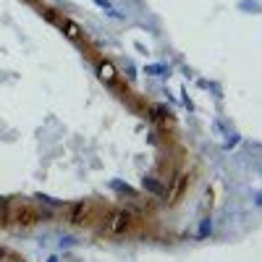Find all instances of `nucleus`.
I'll list each match as a JSON object with an SVG mask.
<instances>
[{"instance_id": "423d86ee", "label": "nucleus", "mask_w": 262, "mask_h": 262, "mask_svg": "<svg viewBox=\"0 0 262 262\" xmlns=\"http://www.w3.org/2000/svg\"><path fill=\"white\" fill-rule=\"evenodd\" d=\"M142 184H144V189H147V192H152V194H157V196H160V194H163V186H160V184H157L155 179H144Z\"/></svg>"}, {"instance_id": "7ed1b4c3", "label": "nucleus", "mask_w": 262, "mask_h": 262, "mask_svg": "<svg viewBox=\"0 0 262 262\" xmlns=\"http://www.w3.org/2000/svg\"><path fill=\"white\" fill-rule=\"evenodd\" d=\"M186 181H189V179H186V173H179V176H176V179H173V186H171V192H168V202H176V199H179V196L184 194Z\"/></svg>"}, {"instance_id": "f03ea898", "label": "nucleus", "mask_w": 262, "mask_h": 262, "mask_svg": "<svg viewBox=\"0 0 262 262\" xmlns=\"http://www.w3.org/2000/svg\"><path fill=\"white\" fill-rule=\"evenodd\" d=\"M89 212H92V204L89 202H76L68 207V220L76 223V226H81V223H89Z\"/></svg>"}, {"instance_id": "0eeeda50", "label": "nucleus", "mask_w": 262, "mask_h": 262, "mask_svg": "<svg viewBox=\"0 0 262 262\" xmlns=\"http://www.w3.org/2000/svg\"><path fill=\"white\" fill-rule=\"evenodd\" d=\"M66 34H68V37H79V26H73V24H66Z\"/></svg>"}, {"instance_id": "39448f33", "label": "nucleus", "mask_w": 262, "mask_h": 262, "mask_svg": "<svg viewBox=\"0 0 262 262\" xmlns=\"http://www.w3.org/2000/svg\"><path fill=\"white\" fill-rule=\"evenodd\" d=\"M100 76L113 84V81H116V68H113L110 63H102V66H100Z\"/></svg>"}, {"instance_id": "20e7f679", "label": "nucleus", "mask_w": 262, "mask_h": 262, "mask_svg": "<svg viewBox=\"0 0 262 262\" xmlns=\"http://www.w3.org/2000/svg\"><path fill=\"white\" fill-rule=\"evenodd\" d=\"M45 215V212H42ZM40 212H37L34 207H18V223H24V226H32V223H37L42 218Z\"/></svg>"}, {"instance_id": "f257e3e1", "label": "nucleus", "mask_w": 262, "mask_h": 262, "mask_svg": "<svg viewBox=\"0 0 262 262\" xmlns=\"http://www.w3.org/2000/svg\"><path fill=\"white\" fill-rule=\"evenodd\" d=\"M131 215L129 210H113L105 215V220H102V231L110 233V236H118V233H124L129 226H131Z\"/></svg>"}, {"instance_id": "1a4fd4ad", "label": "nucleus", "mask_w": 262, "mask_h": 262, "mask_svg": "<svg viewBox=\"0 0 262 262\" xmlns=\"http://www.w3.org/2000/svg\"><path fill=\"white\" fill-rule=\"evenodd\" d=\"M48 262H58V260H55V257H50V260H48Z\"/></svg>"}, {"instance_id": "6e6552de", "label": "nucleus", "mask_w": 262, "mask_h": 262, "mask_svg": "<svg viewBox=\"0 0 262 262\" xmlns=\"http://www.w3.org/2000/svg\"><path fill=\"white\" fill-rule=\"evenodd\" d=\"M210 228H212V226H210V220H204L202 226H199V236H204V233H207Z\"/></svg>"}]
</instances>
